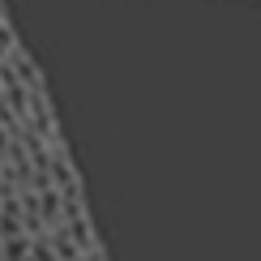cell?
Listing matches in <instances>:
<instances>
[{
  "mask_svg": "<svg viewBox=\"0 0 261 261\" xmlns=\"http://www.w3.org/2000/svg\"><path fill=\"white\" fill-rule=\"evenodd\" d=\"M64 236H69V244L77 248V253L86 257L90 253V248H99V236H94V223H90V214H69V219H64V227H60Z\"/></svg>",
  "mask_w": 261,
  "mask_h": 261,
  "instance_id": "1",
  "label": "cell"
},
{
  "mask_svg": "<svg viewBox=\"0 0 261 261\" xmlns=\"http://www.w3.org/2000/svg\"><path fill=\"white\" fill-rule=\"evenodd\" d=\"M30 253V236H13V240H0V261H26Z\"/></svg>",
  "mask_w": 261,
  "mask_h": 261,
  "instance_id": "3",
  "label": "cell"
},
{
  "mask_svg": "<svg viewBox=\"0 0 261 261\" xmlns=\"http://www.w3.org/2000/svg\"><path fill=\"white\" fill-rule=\"evenodd\" d=\"M77 261H107V253H103V244H99V248H90V253L77 257Z\"/></svg>",
  "mask_w": 261,
  "mask_h": 261,
  "instance_id": "4",
  "label": "cell"
},
{
  "mask_svg": "<svg viewBox=\"0 0 261 261\" xmlns=\"http://www.w3.org/2000/svg\"><path fill=\"white\" fill-rule=\"evenodd\" d=\"M21 236V205L17 201H0V240Z\"/></svg>",
  "mask_w": 261,
  "mask_h": 261,
  "instance_id": "2",
  "label": "cell"
}]
</instances>
